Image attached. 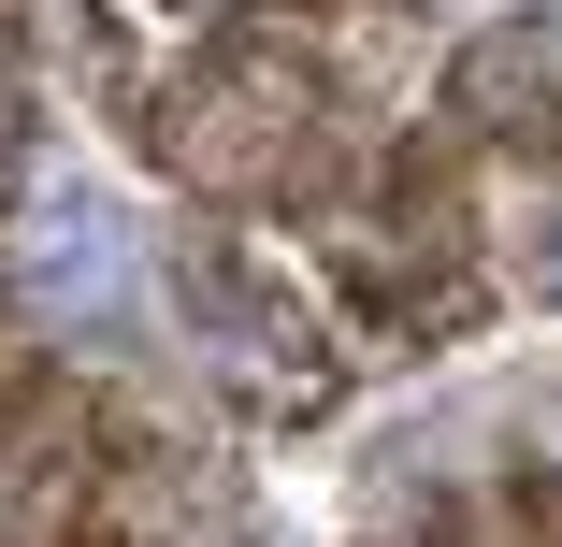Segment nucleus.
<instances>
[{"label":"nucleus","mask_w":562,"mask_h":547,"mask_svg":"<svg viewBox=\"0 0 562 547\" xmlns=\"http://www.w3.org/2000/svg\"><path fill=\"white\" fill-rule=\"evenodd\" d=\"M173 173L216 187V202H260V216H303V202H347V159H331V72L289 44V30H232L202 44L188 87H173Z\"/></svg>","instance_id":"nucleus-1"},{"label":"nucleus","mask_w":562,"mask_h":547,"mask_svg":"<svg viewBox=\"0 0 562 547\" xmlns=\"http://www.w3.org/2000/svg\"><path fill=\"white\" fill-rule=\"evenodd\" d=\"M447 116L491 159H548L562 173V15H505L447 58Z\"/></svg>","instance_id":"nucleus-2"},{"label":"nucleus","mask_w":562,"mask_h":547,"mask_svg":"<svg viewBox=\"0 0 562 547\" xmlns=\"http://www.w3.org/2000/svg\"><path fill=\"white\" fill-rule=\"evenodd\" d=\"M87 490H101L87 403H72V389H30L15 418H0V547H72Z\"/></svg>","instance_id":"nucleus-3"}]
</instances>
